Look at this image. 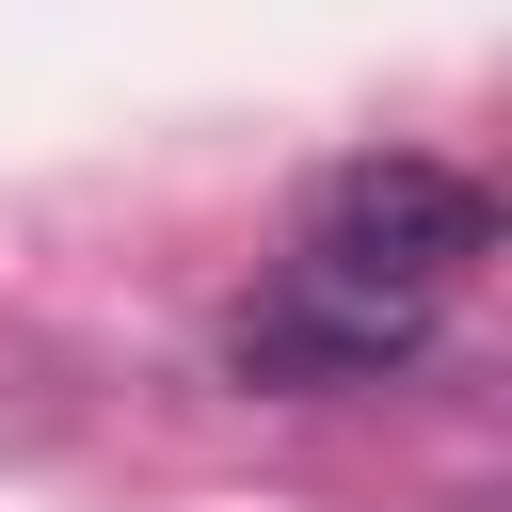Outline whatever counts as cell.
<instances>
[{
  "mask_svg": "<svg viewBox=\"0 0 512 512\" xmlns=\"http://www.w3.org/2000/svg\"><path fill=\"white\" fill-rule=\"evenodd\" d=\"M480 256H496V192H480L464 160L368 144V160H336V176L304 192V256H288V272H320V288H352V304H448Z\"/></svg>",
  "mask_w": 512,
  "mask_h": 512,
  "instance_id": "obj_1",
  "label": "cell"
},
{
  "mask_svg": "<svg viewBox=\"0 0 512 512\" xmlns=\"http://www.w3.org/2000/svg\"><path fill=\"white\" fill-rule=\"evenodd\" d=\"M416 352H432V304H352L320 272H288V288H256L224 320V368L256 400H352V384H400Z\"/></svg>",
  "mask_w": 512,
  "mask_h": 512,
  "instance_id": "obj_2",
  "label": "cell"
}]
</instances>
